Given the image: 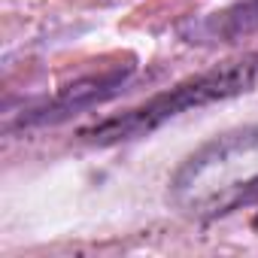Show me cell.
<instances>
[{"label": "cell", "instance_id": "obj_1", "mask_svg": "<svg viewBox=\"0 0 258 258\" xmlns=\"http://www.w3.org/2000/svg\"><path fill=\"white\" fill-rule=\"evenodd\" d=\"M258 201V124L213 137L170 179V204L188 219H216Z\"/></svg>", "mask_w": 258, "mask_h": 258}, {"label": "cell", "instance_id": "obj_2", "mask_svg": "<svg viewBox=\"0 0 258 258\" xmlns=\"http://www.w3.org/2000/svg\"><path fill=\"white\" fill-rule=\"evenodd\" d=\"M255 82H258V49L246 52L240 58L222 61L198 76H188V79L176 82L173 88L149 97L146 103L127 109L121 115H112V118H103L91 127H82L76 137L82 143H91V146L131 143V140L152 134L155 127L167 124L170 118H176L188 109H201V106L237 97V94L249 91Z\"/></svg>", "mask_w": 258, "mask_h": 258}, {"label": "cell", "instance_id": "obj_3", "mask_svg": "<svg viewBox=\"0 0 258 258\" xmlns=\"http://www.w3.org/2000/svg\"><path fill=\"white\" fill-rule=\"evenodd\" d=\"M134 73V64H121V67H112V70H103L97 76H88V79H79L67 88H61L55 97L37 103V106H28L13 127H43V124H58L70 115H76L79 109H88L100 100H109L112 94L121 91V85L127 82V76Z\"/></svg>", "mask_w": 258, "mask_h": 258}, {"label": "cell", "instance_id": "obj_4", "mask_svg": "<svg viewBox=\"0 0 258 258\" xmlns=\"http://www.w3.org/2000/svg\"><path fill=\"white\" fill-rule=\"evenodd\" d=\"M258 34V0H237V4L191 19L179 28V37L191 46H228Z\"/></svg>", "mask_w": 258, "mask_h": 258}, {"label": "cell", "instance_id": "obj_5", "mask_svg": "<svg viewBox=\"0 0 258 258\" xmlns=\"http://www.w3.org/2000/svg\"><path fill=\"white\" fill-rule=\"evenodd\" d=\"M252 225H255V231H258V216H255V219H252Z\"/></svg>", "mask_w": 258, "mask_h": 258}]
</instances>
